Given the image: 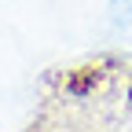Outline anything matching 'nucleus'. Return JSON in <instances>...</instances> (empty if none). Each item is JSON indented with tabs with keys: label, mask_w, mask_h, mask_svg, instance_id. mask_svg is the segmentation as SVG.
Here are the masks:
<instances>
[{
	"label": "nucleus",
	"mask_w": 132,
	"mask_h": 132,
	"mask_svg": "<svg viewBox=\"0 0 132 132\" xmlns=\"http://www.w3.org/2000/svg\"><path fill=\"white\" fill-rule=\"evenodd\" d=\"M26 132H132V73L121 85L106 66L66 73Z\"/></svg>",
	"instance_id": "f257e3e1"
},
{
	"label": "nucleus",
	"mask_w": 132,
	"mask_h": 132,
	"mask_svg": "<svg viewBox=\"0 0 132 132\" xmlns=\"http://www.w3.org/2000/svg\"><path fill=\"white\" fill-rule=\"evenodd\" d=\"M114 26L132 29V0H114Z\"/></svg>",
	"instance_id": "f03ea898"
}]
</instances>
